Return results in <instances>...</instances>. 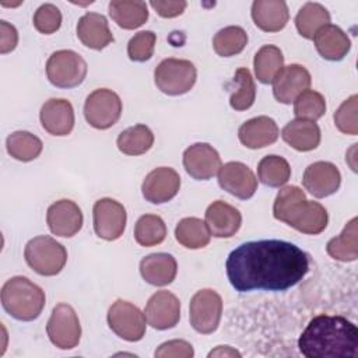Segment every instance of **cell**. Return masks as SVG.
<instances>
[{"instance_id":"obj_2","label":"cell","mask_w":358,"mask_h":358,"mask_svg":"<svg viewBox=\"0 0 358 358\" xmlns=\"http://www.w3.org/2000/svg\"><path fill=\"white\" fill-rule=\"evenodd\" d=\"M306 358H354L358 355V329L343 316L317 315L298 338Z\"/></svg>"},{"instance_id":"obj_31","label":"cell","mask_w":358,"mask_h":358,"mask_svg":"<svg viewBox=\"0 0 358 358\" xmlns=\"http://www.w3.org/2000/svg\"><path fill=\"white\" fill-rule=\"evenodd\" d=\"M175 238L187 249H201L208 245L211 234L204 221L196 217H186L178 222Z\"/></svg>"},{"instance_id":"obj_37","label":"cell","mask_w":358,"mask_h":358,"mask_svg":"<svg viewBox=\"0 0 358 358\" xmlns=\"http://www.w3.org/2000/svg\"><path fill=\"white\" fill-rule=\"evenodd\" d=\"M166 236V225L159 215L144 214L134 225V239L138 245L150 248L164 242Z\"/></svg>"},{"instance_id":"obj_39","label":"cell","mask_w":358,"mask_h":358,"mask_svg":"<svg viewBox=\"0 0 358 358\" xmlns=\"http://www.w3.org/2000/svg\"><path fill=\"white\" fill-rule=\"evenodd\" d=\"M234 81L238 84L236 91L229 98V105L235 110L249 109L256 98V85L248 69L241 67L236 70Z\"/></svg>"},{"instance_id":"obj_44","label":"cell","mask_w":358,"mask_h":358,"mask_svg":"<svg viewBox=\"0 0 358 358\" xmlns=\"http://www.w3.org/2000/svg\"><path fill=\"white\" fill-rule=\"evenodd\" d=\"M18 43V32L14 25L7 21H0V53L6 55L15 49Z\"/></svg>"},{"instance_id":"obj_46","label":"cell","mask_w":358,"mask_h":358,"mask_svg":"<svg viewBox=\"0 0 358 358\" xmlns=\"http://www.w3.org/2000/svg\"><path fill=\"white\" fill-rule=\"evenodd\" d=\"M208 357H241V352L231 348L229 345H220L211 352H208Z\"/></svg>"},{"instance_id":"obj_11","label":"cell","mask_w":358,"mask_h":358,"mask_svg":"<svg viewBox=\"0 0 358 358\" xmlns=\"http://www.w3.org/2000/svg\"><path fill=\"white\" fill-rule=\"evenodd\" d=\"M145 315L133 303L117 299L108 310L110 330L126 341H138L145 334Z\"/></svg>"},{"instance_id":"obj_3","label":"cell","mask_w":358,"mask_h":358,"mask_svg":"<svg viewBox=\"0 0 358 358\" xmlns=\"http://www.w3.org/2000/svg\"><path fill=\"white\" fill-rule=\"evenodd\" d=\"M273 214L275 220L306 235L323 232L329 222L326 208L317 201L306 200L303 190L298 186H285L278 192Z\"/></svg>"},{"instance_id":"obj_41","label":"cell","mask_w":358,"mask_h":358,"mask_svg":"<svg viewBox=\"0 0 358 358\" xmlns=\"http://www.w3.org/2000/svg\"><path fill=\"white\" fill-rule=\"evenodd\" d=\"M157 35L152 31L137 32L127 43V55L133 62H145L152 57Z\"/></svg>"},{"instance_id":"obj_25","label":"cell","mask_w":358,"mask_h":358,"mask_svg":"<svg viewBox=\"0 0 358 358\" xmlns=\"http://www.w3.org/2000/svg\"><path fill=\"white\" fill-rule=\"evenodd\" d=\"M141 277L151 285L164 287L171 284L178 273V264L169 253H151L140 262Z\"/></svg>"},{"instance_id":"obj_14","label":"cell","mask_w":358,"mask_h":358,"mask_svg":"<svg viewBox=\"0 0 358 358\" xmlns=\"http://www.w3.org/2000/svg\"><path fill=\"white\" fill-rule=\"evenodd\" d=\"M218 185L229 194L248 200L257 190V179L252 169L238 161L221 165L218 171Z\"/></svg>"},{"instance_id":"obj_18","label":"cell","mask_w":358,"mask_h":358,"mask_svg":"<svg viewBox=\"0 0 358 358\" xmlns=\"http://www.w3.org/2000/svg\"><path fill=\"white\" fill-rule=\"evenodd\" d=\"M81 208L71 200L62 199L49 206L46 213V222L50 232L56 236L71 238L83 227Z\"/></svg>"},{"instance_id":"obj_34","label":"cell","mask_w":358,"mask_h":358,"mask_svg":"<svg viewBox=\"0 0 358 358\" xmlns=\"http://www.w3.org/2000/svg\"><path fill=\"white\" fill-rule=\"evenodd\" d=\"M7 152L18 161L28 162L38 158L42 152L43 144L39 137L29 131H14L6 140Z\"/></svg>"},{"instance_id":"obj_42","label":"cell","mask_w":358,"mask_h":358,"mask_svg":"<svg viewBox=\"0 0 358 358\" xmlns=\"http://www.w3.org/2000/svg\"><path fill=\"white\" fill-rule=\"evenodd\" d=\"M62 25V13L60 10L52 4L45 3L34 14V27L36 31L45 35H50L56 32Z\"/></svg>"},{"instance_id":"obj_22","label":"cell","mask_w":358,"mask_h":358,"mask_svg":"<svg viewBox=\"0 0 358 358\" xmlns=\"http://www.w3.org/2000/svg\"><path fill=\"white\" fill-rule=\"evenodd\" d=\"M278 126L268 116H257L246 120L238 130L239 141L252 150L267 147L277 141Z\"/></svg>"},{"instance_id":"obj_36","label":"cell","mask_w":358,"mask_h":358,"mask_svg":"<svg viewBox=\"0 0 358 358\" xmlns=\"http://www.w3.org/2000/svg\"><path fill=\"white\" fill-rule=\"evenodd\" d=\"M248 43V34L242 27L229 25L220 29L213 38V48L218 56L231 57L241 53Z\"/></svg>"},{"instance_id":"obj_35","label":"cell","mask_w":358,"mask_h":358,"mask_svg":"<svg viewBox=\"0 0 358 358\" xmlns=\"http://www.w3.org/2000/svg\"><path fill=\"white\" fill-rule=\"evenodd\" d=\"M259 180L270 187H280L291 178L288 161L280 155H266L257 165Z\"/></svg>"},{"instance_id":"obj_1","label":"cell","mask_w":358,"mask_h":358,"mask_svg":"<svg viewBox=\"0 0 358 358\" xmlns=\"http://www.w3.org/2000/svg\"><path fill=\"white\" fill-rule=\"evenodd\" d=\"M225 268L238 292L285 291L306 275L309 256L287 241H250L229 253Z\"/></svg>"},{"instance_id":"obj_38","label":"cell","mask_w":358,"mask_h":358,"mask_svg":"<svg viewBox=\"0 0 358 358\" xmlns=\"http://www.w3.org/2000/svg\"><path fill=\"white\" fill-rule=\"evenodd\" d=\"M294 113L296 119L316 122L326 113V99L317 91L305 90L294 101Z\"/></svg>"},{"instance_id":"obj_28","label":"cell","mask_w":358,"mask_h":358,"mask_svg":"<svg viewBox=\"0 0 358 358\" xmlns=\"http://www.w3.org/2000/svg\"><path fill=\"white\" fill-rule=\"evenodd\" d=\"M109 15L123 29H136L148 20V8L140 0H112Z\"/></svg>"},{"instance_id":"obj_10","label":"cell","mask_w":358,"mask_h":358,"mask_svg":"<svg viewBox=\"0 0 358 358\" xmlns=\"http://www.w3.org/2000/svg\"><path fill=\"white\" fill-rule=\"evenodd\" d=\"M222 315V299L218 292L210 288L197 291L189 305V319L192 327L201 334L217 330Z\"/></svg>"},{"instance_id":"obj_21","label":"cell","mask_w":358,"mask_h":358,"mask_svg":"<svg viewBox=\"0 0 358 358\" xmlns=\"http://www.w3.org/2000/svg\"><path fill=\"white\" fill-rule=\"evenodd\" d=\"M204 222L213 236L231 238L239 231L242 215L234 206L222 200H217L207 207Z\"/></svg>"},{"instance_id":"obj_15","label":"cell","mask_w":358,"mask_h":358,"mask_svg":"<svg viewBox=\"0 0 358 358\" xmlns=\"http://www.w3.org/2000/svg\"><path fill=\"white\" fill-rule=\"evenodd\" d=\"M144 315L151 327L157 330L172 329L180 319V302L169 291H157L148 299Z\"/></svg>"},{"instance_id":"obj_12","label":"cell","mask_w":358,"mask_h":358,"mask_svg":"<svg viewBox=\"0 0 358 358\" xmlns=\"http://www.w3.org/2000/svg\"><path fill=\"white\" fill-rule=\"evenodd\" d=\"M95 234L105 241L119 239L126 228V208L119 201L105 197L95 201L92 208Z\"/></svg>"},{"instance_id":"obj_4","label":"cell","mask_w":358,"mask_h":358,"mask_svg":"<svg viewBox=\"0 0 358 358\" xmlns=\"http://www.w3.org/2000/svg\"><path fill=\"white\" fill-rule=\"evenodd\" d=\"M46 302L41 287L22 275L11 277L1 287V305L17 320L31 322L36 319Z\"/></svg>"},{"instance_id":"obj_5","label":"cell","mask_w":358,"mask_h":358,"mask_svg":"<svg viewBox=\"0 0 358 358\" xmlns=\"http://www.w3.org/2000/svg\"><path fill=\"white\" fill-rule=\"evenodd\" d=\"M24 257L35 273L50 277L63 270L67 262V250L52 236L41 235L25 245Z\"/></svg>"},{"instance_id":"obj_7","label":"cell","mask_w":358,"mask_h":358,"mask_svg":"<svg viewBox=\"0 0 358 358\" xmlns=\"http://www.w3.org/2000/svg\"><path fill=\"white\" fill-rule=\"evenodd\" d=\"M85 60L74 50L63 49L53 52L46 62L48 80L59 88H74L87 76Z\"/></svg>"},{"instance_id":"obj_13","label":"cell","mask_w":358,"mask_h":358,"mask_svg":"<svg viewBox=\"0 0 358 358\" xmlns=\"http://www.w3.org/2000/svg\"><path fill=\"white\" fill-rule=\"evenodd\" d=\"M180 189L179 173L169 166L152 169L143 180V197L152 204H162L172 200Z\"/></svg>"},{"instance_id":"obj_24","label":"cell","mask_w":358,"mask_h":358,"mask_svg":"<svg viewBox=\"0 0 358 358\" xmlns=\"http://www.w3.org/2000/svg\"><path fill=\"white\" fill-rule=\"evenodd\" d=\"M313 42L319 55L331 62H338L347 56L351 48L350 38L337 25L327 24L319 28L313 36Z\"/></svg>"},{"instance_id":"obj_45","label":"cell","mask_w":358,"mask_h":358,"mask_svg":"<svg viewBox=\"0 0 358 358\" xmlns=\"http://www.w3.org/2000/svg\"><path fill=\"white\" fill-rule=\"evenodd\" d=\"M150 6L162 18H173V17L180 15L185 11L187 3L183 0H179V1H161V0L155 1V0H152L150 3Z\"/></svg>"},{"instance_id":"obj_19","label":"cell","mask_w":358,"mask_h":358,"mask_svg":"<svg viewBox=\"0 0 358 358\" xmlns=\"http://www.w3.org/2000/svg\"><path fill=\"white\" fill-rule=\"evenodd\" d=\"M310 83V74L303 66H284L280 74L273 81L274 98L281 103H291L301 92L309 88Z\"/></svg>"},{"instance_id":"obj_23","label":"cell","mask_w":358,"mask_h":358,"mask_svg":"<svg viewBox=\"0 0 358 358\" xmlns=\"http://www.w3.org/2000/svg\"><path fill=\"white\" fill-rule=\"evenodd\" d=\"M77 36L83 45L95 50H101L113 42L108 20L98 13H85L78 20Z\"/></svg>"},{"instance_id":"obj_40","label":"cell","mask_w":358,"mask_h":358,"mask_svg":"<svg viewBox=\"0 0 358 358\" xmlns=\"http://www.w3.org/2000/svg\"><path fill=\"white\" fill-rule=\"evenodd\" d=\"M357 110H358V95L354 94L348 99H345L334 112V124L341 133L350 134V136L358 134Z\"/></svg>"},{"instance_id":"obj_29","label":"cell","mask_w":358,"mask_h":358,"mask_svg":"<svg viewBox=\"0 0 358 358\" xmlns=\"http://www.w3.org/2000/svg\"><path fill=\"white\" fill-rule=\"evenodd\" d=\"M357 217L351 218L344 227L343 232L331 238L326 250L330 257L338 262H354L358 257V229H357Z\"/></svg>"},{"instance_id":"obj_26","label":"cell","mask_w":358,"mask_h":358,"mask_svg":"<svg viewBox=\"0 0 358 358\" xmlns=\"http://www.w3.org/2000/svg\"><path fill=\"white\" fill-rule=\"evenodd\" d=\"M252 18L257 28L266 32L281 31L289 18L287 3L282 0H255Z\"/></svg>"},{"instance_id":"obj_27","label":"cell","mask_w":358,"mask_h":358,"mask_svg":"<svg viewBox=\"0 0 358 358\" xmlns=\"http://www.w3.org/2000/svg\"><path fill=\"white\" fill-rule=\"evenodd\" d=\"M281 137L296 151H312L320 143V129L315 122L295 119L282 127Z\"/></svg>"},{"instance_id":"obj_9","label":"cell","mask_w":358,"mask_h":358,"mask_svg":"<svg viewBox=\"0 0 358 358\" xmlns=\"http://www.w3.org/2000/svg\"><path fill=\"white\" fill-rule=\"evenodd\" d=\"M122 115V101L116 92L108 88L92 91L84 103V116L90 126L105 130L112 127Z\"/></svg>"},{"instance_id":"obj_32","label":"cell","mask_w":358,"mask_h":358,"mask_svg":"<svg viewBox=\"0 0 358 358\" xmlns=\"http://www.w3.org/2000/svg\"><path fill=\"white\" fill-rule=\"evenodd\" d=\"M154 144V134L145 124H136L123 130L116 140L120 152L126 155L145 154Z\"/></svg>"},{"instance_id":"obj_17","label":"cell","mask_w":358,"mask_h":358,"mask_svg":"<svg viewBox=\"0 0 358 358\" xmlns=\"http://www.w3.org/2000/svg\"><path fill=\"white\" fill-rule=\"evenodd\" d=\"M341 183L338 168L327 161L310 164L302 176L303 187L315 197L323 199L336 193Z\"/></svg>"},{"instance_id":"obj_43","label":"cell","mask_w":358,"mask_h":358,"mask_svg":"<svg viewBox=\"0 0 358 358\" xmlns=\"http://www.w3.org/2000/svg\"><path fill=\"white\" fill-rule=\"evenodd\" d=\"M155 358H192L194 355L193 347L186 340H169L162 343L154 352Z\"/></svg>"},{"instance_id":"obj_20","label":"cell","mask_w":358,"mask_h":358,"mask_svg":"<svg viewBox=\"0 0 358 358\" xmlns=\"http://www.w3.org/2000/svg\"><path fill=\"white\" fill-rule=\"evenodd\" d=\"M42 127L52 136H67L74 127L73 105L63 98L46 101L39 112Z\"/></svg>"},{"instance_id":"obj_8","label":"cell","mask_w":358,"mask_h":358,"mask_svg":"<svg viewBox=\"0 0 358 358\" xmlns=\"http://www.w3.org/2000/svg\"><path fill=\"white\" fill-rule=\"evenodd\" d=\"M46 333L52 344L60 350H71L78 345L81 326L71 305L57 303L53 308L46 324Z\"/></svg>"},{"instance_id":"obj_30","label":"cell","mask_w":358,"mask_h":358,"mask_svg":"<svg viewBox=\"0 0 358 358\" xmlns=\"http://www.w3.org/2000/svg\"><path fill=\"white\" fill-rule=\"evenodd\" d=\"M256 78L262 84H273L284 67V56L280 48L274 45L262 46L253 60Z\"/></svg>"},{"instance_id":"obj_6","label":"cell","mask_w":358,"mask_h":358,"mask_svg":"<svg viewBox=\"0 0 358 358\" xmlns=\"http://www.w3.org/2000/svg\"><path fill=\"white\" fill-rule=\"evenodd\" d=\"M197 78V70L190 60L164 59L154 71L157 88L166 95H182L189 92Z\"/></svg>"},{"instance_id":"obj_33","label":"cell","mask_w":358,"mask_h":358,"mask_svg":"<svg viewBox=\"0 0 358 358\" xmlns=\"http://www.w3.org/2000/svg\"><path fill=\"white\" fill-rule=\"evenodd\" d=\"M329 22V11L322 4L313 1L305 3L295 17V27L305 39H313L316 31Z\"/></svg>"},{"instance_id":"obj_16","label":"cell","mask_w":358,"mask_h":358,"mask_svg":"<svg viewBox=\"0 0 358 358\" xmlns=\"http://www.w3.org/2000/svg\"><path fill=\"white\" fill-rule=\"evenodd\" d=\"M183 166L196 180H208L218 173L221 158L217 150L207 143H196L183 152Z\"/></svg>"}]
</instances>
